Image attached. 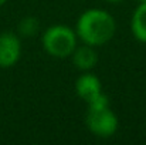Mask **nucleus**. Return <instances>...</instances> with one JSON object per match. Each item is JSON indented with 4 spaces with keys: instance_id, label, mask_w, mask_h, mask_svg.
I'll use <instances>...</instances> for the list:
<instances>
[{
    "instance_id": "f257e3e1",
    "label": "nucleus",
    "mask_w": 146,
    "mask_h": 145,
    "mask_svg": "<svg viewBox=\"0 0 146 145\" xmlns=\"http://www.w3.org/2000/svg\"><path fill=\"white\" fill-rule=\"evenodd\" d=\"M116 31V23L112 14L105 10L90 9L84 11L75 26L77 37L90 46L99 47L106 44Z\"/></svg>"
},
{
    "instance_id": "f8f14e48",
    "label": "nucleus",
    "mask_w": 146,
    "mask_h": 145,
    "mask_svg": "<svg viewBox=\"0 0 146 145\" xmlns=\"http://www.w3.org/2000/svg\"><path fill=\"white\" fill-rule=\"evenodd\" d=\"M141 1H146V0H141Z\"/></svg>"
},
{
    "instance_id": "6e6552de",
    "label": "nucleus",
    "mask_w": 146,
    "mask_h": 145,
    "mask_svg": "<svg viewBox=\"0 0 146 145\" xmlns=\"http://www.w3.org/2000/svg\"><path fill=\"white\" fill-rule=\"evenodd\" d=\"M40 29V23L36 17L33 16H27L24 19L20 20L19 26H17V31L20 36L23 37H31V36H36L37 31Z\"/></svg>"
},
{
    "instance_id": "9b49d317",
    "label": "nucleus",
    "mask_w": 146,
    "mask_h": 145,
    "mask_svg": "<svg viewBox=\"0 0 146 145\" xmlns=\"http://www.w3.org/2000/svg\"><path fill=\"white\" fill-rule=\"evenodd\" d=\"M6 1H7V0H0V6H3V4H4Z\"/></svg>"
},
{
    "instance_id": "7ed1b4c3",
    "label": "nucleus",
    "mask_w": 146,
    "mask_h": 145,
    "mask_svg": "<svg viewBox=\"0 0 146 145\" xmlns=\"http://www.w3.org/2000/svg\"><path fill=\"white\" fill-rule=\"evenodd\" d=\"M85 124L88 130L99 138H109L118 130V117L111 110V107L91 110L88 108Z\"/></svg>"
},
{
    "instance_id": "1a4fd4ad",
    "label": "nucleus",
    "mask_w": 146,
    "mask_h": 145,
    "mask_svg": "<svg viewBox=\"0 0 146 145\" xmlns=\"http://www.w3.org/2000/svg\"><path fill=\"white\" fill-rule=\"evenodd\" d=\"M87 105H88V108H91V110L106 108V107H109V98L102 91V93H99L98 96L94 97L92 100H90V101L87 102Z\"/></svg>"
},
{
    "instance_id": "423d86ee",
    "label": "nucleus",
    "mask_w": 146,
    "mask_h": 145,
    "mask_svg": "<svg viewBox=\"0 0 146 145\" xmlns=\"http://www.w3.org/2000/svg\"><path fill=\"white\" fill-rule=\"evenodd\" d=\"M70 57H71L75 68H78L81 71L92 70L98 63V54L95 51V47L85 44V43L82 46H77Z\"/></svg>"
},
{
    "instance_id": "20e7f679",
    "label": "nucleus",
    "mask_w": 146,
    "mask_h": 145,
    "mask_svg": "<svg viewBox=\"0 0 146 145\" xmlns=\"http://www.w3.org/2000/svg\"><path fill=\"white\" fill-rule=\"evenodd\" d=\"M21 54V43L17 34L6 31L0 34V68L13 67Z\"/></svg>"
},
{
    "instance_id": "f03ea898",
    "label": "nucleus",
    "mask_w": 146,
    "mask_h": 145,
    "mask_svg": "<svg viewBox=\"0 0 146 145\" xmlns=\"http://www.w3.org/2000/svg\"><path fill=\"white\" fill-rule=\"evenodd\" d=\"M41 43L50 55L57 58H65L70 57L77 47V33L68 26L55 24L44 31Z\"/></svg>"
},
{
    "instance_id": "9d476101",
    "label": "nucleus",
    "mask_w": 146,
    "mask_h": 145,
    "mask_svg": "<svg viewBox=\"0 0 146 145\" xmlns=\"http://www.w3.org/2000/svg\"><path fill=\"white\" fill-rule=\"evenodd\" d=\"M106 1H109V3H119V1H122V0H106Z\"/></svg>"
},
{
    "instance_id": "0eeeda50",
    "label": "nucleus",
    "mask_w": 146,
    "mask_h": 145,
    "mask_svg": "<svg viewBox=\"0 0 146 145\" xmlns=\"http://www.w3.org/2000/svg\"><path fill=\"white\" fill-rule=\"evenodd\" d=\"M131 30L136 40L146 43V1H141L131 19Z\"/></svg>"
},
{
    "instance_id": "39448f33",
    "label": "nucleus",
    "mask_w": 146,
    "mask_h": 145,
    "mask_svg": "<svg viewBox=\"0 0 146 145\" xmlns=\"http://www.w3.org/2000/svg\"><path fill=\"white\" fill-rule=\"evenodd\" d=\"M75 93L81 100L88 102L99 93H102V84L95 74L84 71V74H81L75 81Z\"/></svg>"
}]
</instances>
